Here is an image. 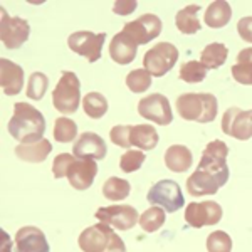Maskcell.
I'll list each match as a JSON object with an SVG mask.
<instances>
[{"label":"cell","mask_w":252,"mask_h":252,"mask_svg":"<svg viewBox=\"0 0 252 252\" xmlns=\"http://www.w3.org/2000/svg\"><path fill=\"white\" fill-rule=\"evenodd\" d=\"M146 198H148V202L152 205L161 207V209L170 214L184 209V205H185L184 192H182L180 185L173 180L157 182V184L150 189Z\"/></svg>","instance_id":"obj_6"},{"label":"cell","mask_w":252,"mask_h":252,"mask_svg":"<svg viewBox=\"0 0 252 252\" xmlns=\"http://www.w3.org/2000/svg\"><path fill=\"white\" fill-rule=\"evenodd\" d=\"M106 152L104 140L93 131L83 133L72 146V153L79 160H103L106 157Z\"/></svg>","instance_id":"obj_15"},{"label":"cell","mask_w":252,"mask_h":252,"mask_svg":"<svg viewBox=\"0 0 252 252\" xmlns=\"http://www.w3.org/2000/svg\"><path fill=\"white\" fill-rule=\"evenodd\" d=\"M237 32L242 40L252 44V17H242L237 22Z\"/></svg>","instance_id":"obj_38"},{"label":"cell","mask_w":252,"mask_h":252,"mask_svg":"<svg viewBox=\"0 0 252 252\" xmlns=\"http://www.w3.org/2000/svg\"><path fill=\"white\" fill-rule=\"evenodd\" d=\"M129 192H131V185H129V182L123 180V178H118V177L108 178L103 185V195L111 202L125 200V198L129 195Z\"/></svg>","instance_id":"obj_27"},{"label":"cell","mask_w":252,"mask_h":252,"mask_svg":"<svg viewBox=\"0 0 252 252\" xmlns=\"http://www.w3.org/2000/svg\"><path fill=\"white\" fill-rule=\"evenodd\" d=\"M2 239H3V246H2V252H10L12 249V244H10V239H7V234L2 230Z\"/></svg>","instance_id":"obj_40"},{"label":"cell","mask_w":252,"mask_h":252,"mask_svg":"<svg viewBox=\"0 0 252 252\" xmlns=\"http://www.w3.org/2000/svg\"><path fill=\"white\" fill-rule=\"evenodd\" d=\"M217 99L209 93H185L177 97V111L187 121L210 123L217 116Z\"/></svg>","instance_id":"obj_3"},{"label":"cell","mask_w":252,"mask_h":252,"mask_svg":"<svg viewBox=\"0 0 252 252\" xmlns=\"http://www.w3.org/2000/svg\"><path fill=\"white\" fill-rule=\"evenodd\" d=\"M161 27L163 24H161L160 17L153 14H143L136 20L125 24L123 32H126L140 46V44H148L153 39H157L161 34Z\"/></svg>","instance_id":"obj_12"},{"label":"cell","mask_w":252,"mask_h":252,"mask_svg":"<svg viewBox=\"0 0 252 252\" xmlns=\"http://www.w3.org/2000/svg\"><path fill=\"white\" fill-rule=\"evenodd\" d=\"M230 71H232V78L239 84L252 86V47H246L239 52L237 61Z\"/></svg>","instance_id":"obj_24"},{"label":"cell","mask_w":252,"mask_h":252,"mask_svg":"<svg viewBox=\"0 0 252 252\" xmlns=\"http://www.w3.org/2000/svg\"><path fill=\"white\" fill-rule=\"evenodd\" d=\"M207 251L209 252H230L232 251V239L223 230H215L207 237Z\"/></svg>","instance_id":"obj_34"},{"label":"cell","mask_w":252,"mask_h":252,"mask_svg":"<svg viewBox=\"0 0 252 252\" xmlns=\"http://www.w3.org/2000/svg\"><path fill=\"white\" fill-rule=\"evenodd\" d=\"M7 129L22 145L37 143L44 140V131H46V120L42 113L35 109L29 103H15L14 115L9 120Z\"/></svg>","instance_id":"obj_2"},{"label":"cell","mask_w":252,"mask_h":252,"mask_svg":"<svg viewBox=\"0 0 252 252\" xmlns=\"http://www.w3.org/2000/svg\"><path fill=\"white\" fill-rule=\"evenodd\" d=\"M158 140L160 136L152 125H129V145L131 146H138L143 152H150L157 148Z\"/></svg>","instance_id":"obj_21"},{"label":"cell","mask_w":252,"mask_h":252,"mask_svg":"<svg viewBox=\"0 0 252 252\" xmlns=\"http://www.w3.org/2000/svg\"><path fill=\"white\" fill-rule=\"evenodd\" d=\"M52 152V145L47 140H40L37 143L31 145H19L15 148V155L20 160L27 161V163H40L49 157V153Z\"/></svg>","instance_id":"obj_23"},{"label":"cell","mask_w":252,"mask_h":252,"mask_svg":"<svg viewBox=\"0 0 252 252\" xmlns=\"http://www.w3.org/2000/svg\"><path fill=\"white\" fill-rule=\"evenodd\" d=\"M78 135V125L69 118H58L54 123V138L59 143H71Z\"/></svg>","instance_id":"obj_31"},{"label":"cell","mask_w":252,"mask_h":252,"mask_svg":"<svg viewBox=\"0 0 252 252\" xmlns=\"http://www.w3.org/2000/svg\"><path fill=\"white\" fill-rule=\"evenodd\" d=\"M109 138L116 146H121V148H131L129 145V125H118L115 128H111L109 131Z\"/></svg>","instance_id":"obj_36"},{"label":"cell","mask_w":252,"mask_h":252,"mask_svg":"<svg viewBox=\"0 0 252 252\" xmlns=\"http://www.w3.org/2000/svg\"><path fill=\"white\" fill-rule=\"evenodd\" d=\"M222 219V207L217 202H192L185 209V222L190 227L200 229L205 225H215Z\"/></svg>","instance_id":"obj_14"},{"label":"cell","mask_w":252,"mask_h":252,"mask_svg":"<svg viewBox=\"0 0 252 252\" xmlns=\"http://www.w3.org/2000/svg\"><path fill=\"white\" fill-rule=\"evenodd\" d=\"M74 160H76V157L71 155V153H61V155L56 157L54 161H52V173H54V177L56 178L66 177L69 165H71Z\"/></svg>","instance_id":"obj_37"},{"label":"cell","mask_w":252,"mask_h":252,"mask_svg":"<svg viewBox=\"0 0 252 252\" xmlns=\"http://www.w3.org/2000/svg\"><path fill=\"white\" fill-rule=\"evenodd\" d=\"M83 108L84 113L93 118V120H99L106 115L108 111V101L101 93H88L83 97Z\"/></svg>","instance_id":"obj_28"},{"label":"cell","mask_w":252,"mask_h":252,"mask_svg":"<svg viewBox=\"0 0 252 252\" xmlns=\"http://www.w3.org/2000/svg\"><path fill=\"white\" fill-rule=\"evenodd\" d=\"M180 79L185 81L189 84H197L202 83L207 76V67L202 63H197V61H189V63L182 64L180 67Z\"/></svg>","instance_id":"obj_30"},{"label":"cell","mask_w":252,"mask_h":252,"mask_svg":"<svg viewBox=\"0 0 252 252\" xmlns=\"http://www.w3.org/2000/svg\"><path fill=\"white\" fill-rule=\"evenodd\" d=\"M227 56H229V49L223 44L212 42L209 46H205L204 51L200 52V63L207 69H217L227 61Z\"/></svg>","instance_id":"obj_26"},{"label":"cell","mask_w":252,"mask_h":252,"mask_svg":"<svg viewBox=\"0 0 252 252\" xmlns=\"http://www.w3.org/2000/svg\"><path fill=\"white\" fill-rule=\"evenodd\" d=\"M136 51H138V44L123 31L120 34H116L113 37L111 44H109V56H111V59L115 63L121 64V66L133 63L136 58Z\"/></svg>","instance_id":"obj_19"},{"label":"cell","mask_w":252,"mask_h":252,"mask_svg":"<svg viewBox=\"0 0 252 252\" xmlns=\"http://www.w3.org/2000/svg\"><path fill=\"white\" fill-rule=\"evenodd\" d=\"M81 101V84L74 72H63L59 83L52 91V104L63 115H72L78 111Z\"/></svg>","instance_id":"obj_5"},{"label":"cell","mask_w":252,"mask_h":252,"mask_svg":"<svg viewBox=\"0 0 252 252\" xmlns=\"http://www.w3.org/2000/svg\"><path fill=\"white\" fill-rule=\"evenodd\" d=\"M138 7V2L135 0H118L113 5V12L118 15H128L131 12H135Z\"/></svg>","instance_id":"obj_39"},{"label":"cell","mask_w":252,"mask_h":252,"mask_svg":"<svg viewBox=\"0 0 252 252\" xmlns=\"http://www.w3.org/2000/svg\"><path fill=\"white\" fill-rule=\"evenodd\" d=\"M15 249L17 252H51L46 235L34 225H26L17 230Z\"/></svg>","instance_id":"obj_17"},{"label":"cell","mask_w":252,"mask_h":252,"mask_svg":"<svg viewBox=\"0 0 252 252\" xmlns=\"http://www.w3.org/2000/svg\"><path fill=\"white\" fill-rule=\"evenodd\" d=\"M126 86L133 93H145L152 86V74L146 69H135L126 76Z\"/></svg>","instance_id":"obj_32"},{"label":"cell","mask_w":252,"mask_h":252,"mask_svg":"<svg viewBox=\"0 0 252 252\" xmlns=\"http://www.w3.org/2000/svg\"><path fill=\"white\" fill-rule=\"evenodd\" d=\"M229 146L220 140H214L205 146L197 170L187 178V192L192 197L214 195L229 182V166L225 158Z\"/></svg>","instance_id":"obj_1"},{"label":"cell","mask_w":252,"mask_h":252,"mask_svg":"<svg viewBox=\"0 0 252 252\" xmlns=\"http://www.w3.org/2000/svg\"><path fill=\"white\" fill-rule=\"evenodd\" d=\"M104 40H106V34L104 32L94 34V32H89V31H79L69 35L67 46L72 52L86 58L89 63H96L101 58Z\"/></svg>","instance_id":"obj_8"},{"label":"cell","mask_w":252,"mask_h":252,"mask_svg":"<svg viewBox=\"0 0 252 252\" xmlns=\"http://www.w3.org/2000/svg\"><path fill=\"white\" fill-rule=\"evenodd\" d=\"M165 210L161 207H150L148 210H145L143 214L140 215V227L145 230V232L152 234V232H157L161 225L165 223Z\"/></svg>","instance_id":"obj_29"},{"label":"cell","mask_w":252,"mask_h":252,"mask_svg":"<svg viewBox=\"0 0 252 252\" xmlns=\"http://www.w3.org/2000/svg\"><path fill=\"white\" fill-rule=\"evenodd\" d=\"M145 160H146V155L143 152H140V150H129V152L123 153V157L120 158V166L123 172L131 173V172L140 170Z\"/></svg>","instance_id":"obj_35"},{"label":"cell","mask_w":252,"mask_h":252,"mask_svg":"<svg viewBox=\"0 0 252 252\" xmlns=\"http://www.w3.org/2000/svg\"><path fill=\"white\" fill-rule=\"evenodd\" d=\"M193 157L187 146L184 145H172L165 152V165L168 170L175 173H184L192 166Z\"/></svg>","instance_id":"obj_20"},{"label":"cell","mask_w":252,"mask_h":252,"mask_svg":"<svg viewBox=\"0 0 252 252\" xmlns=\"http://www.w3.org/2000/svg\"><path fill=\"white\" fill-rule=\"evenodd\" d=\"M0 84L7 96H17L24 84L22 67L9 59H0Z\"/></svg>","instance_id":"obj_18"},{"label":"cell","mask_w":252,"mask_h":252,"mask_svg":"<svg viewBox=\"0 0 252 252\" xmlns=\"http://www.w3.org/2000/svg\"><path fill=\"white\" fill-rule=\"evenodd\" d=\"M31 27L26 19L22 17H9L5 10H2L0 19V39L7 49H19L29 39Z\"/></svg>","instance_id":"obj_13"},{"label":"cell","mask_w":252,"mask_h":252,"mask_svg":"<svg viewBox=\"0 0 252 252\" xmlns=\"http://www.w3.org/2000/svg\"><path fill=\"white\" fill-rule=\"evenodd\" d=\"M79 247L83 252H126L123 239L106 223H94L79 235Z\"/></svg>","instance_id":"obj_4"},{"label":"cell","mask_w":252,"mask_h":252,"mask_svg":"<svg viewBox=\"0 0 252 252\" xmlns=\"http://www.w3.org/2000/svg\"><path fill=\"white\" fill-rule=\"evenodd\" d=\"M178 61V49L170 42H160L152 47L143 58V66L155 78H161Z\"/></svg>","instance_id":"obj_7"},{"label":"cell","mask_w":252,"mask_h":252,"mask_svg":"<svg viewBox=\"0 0 252 252\" xmlns=\"http://www.w3.org/2000/svg\"><path fill=\"white\" fill-rule=\"evenodd\" d=\"M96 219L101 223L115 227L118 230H129L140 222V215L131 205H109L96 210Z\"/></svg>","instance_id":"obj_10"},{"label":"cell","mask_w":252,"mask_h":252,"mask_svg":"<svg viewBox=\"0 0 252 252\" xmlns=\"http://www.w3.org/2000/svg\"><path fill=\"white\" fill-rule=\"evenodd\" d=\"M230 17H232V9H230L229 2L217 0V2H212L207 7L204 19L210 29H222L223 26L229 24Z\"/></svg>","instance_id":"obj_22"},{"label":"cell","mask_w":252,"mask_h":252,"mask_svg":"<svg viewBox=\"0 0 252 252\" xmlns=\"http://www.w3.org/2000/svg\"><path fill=\"white\" fill-rule=\"evenodd\" d=\"M198 10H200V5H187L185 9L177 12V17H175V24H177V29L182 32V34L192 35L197 34L198 31L202 29L200 22H198Z\"/></svg>","instance_id":"obj_25"},{"label":"cell","mask_w":252,"mask_h":252,"mask_svg":"<svg viewBox=\"0 0 252 252\" xmlns=\"http://www.w3.org/2000/svg\"><path fill=\"white\" fill-rule=\"evenodd\" d=\"M47 84H49V78L44 72H34V74H31L29 83H27V91H26L27 97L35 101L42 99L47 91Z\"/></svg>","instance_id":"obj_33"},{"label":"cell","mask_w":252,"mask_h":252,"mask_svg":"<svg viewBox=\"0 0 252 252\" xmlns=\"http://www.w3.org/2000/svg\"><path fill=\"white\" fill-rule=\"evenodd\" d=\"M97 173V165L94 160H79L76 158L67 168V180L72 189L76 190H88L93 185Z\"/></svg>","instance_id":"obj_16"},{"label":"cell","mask_w":252,"mask_h":252,"mask_svg":"<svg viewBox=\"0 0 252 252\" xmlns=\"http://www.w3.org/2000/svg\"><path fill=\"white\" fill-rule=\"evenodd\" d=\"M222 131L235 140H251L252 138V111L241 108H229L222 118Z\"/></svg>","instance_id":"obj_11"},{"label":"cell","mask_w":252,"mask_h":252,"mask_svg":"<svg viewBox=\"0 0 252 252\" xmlns=\"http://www.w3.org/2000/svg\"><path fill=\"white\" fill-rule=\"evenodd\" d=\"M138 113L145 120L161 126H166L173 121V113L168 97H165L160 93H153L146 97H141L138 103Z\"/></svg>","instance_id":"obj_9"}]
</instances>
